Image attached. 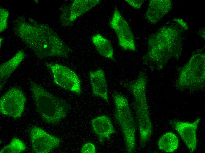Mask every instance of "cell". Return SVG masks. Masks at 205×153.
<instances>
[{
	"instance_id": "8fae6325",
	"label": "cell",
	"mask_w": 205,
	"mask_h": 153,
	"mask_svg": "<svg viewBox=\"0 0 205 153\" xmlns=\"http://www.w3.org/2000/svg\"><path fill=\"white\" fill-rule=\"evenodd\" d=\"M200 120L201 118L198 117L192 123L176 119L169 121L170 125L179 134L190 153L194 152L197 147L196 132Z\"/></svg>"
},
{
	"instance_id": "2e32d148",
	"label": "cell",
	"mask_w": 205,
	"mask_h": 153,
	"mask_svg": "<svg viewBox=\"0 0 205 153\" xmlns=\"http://www.w3.org/2000/svg\"><path fill=\"white\" fill-rule=\"evenodd\" d=\"M26 56L23 51L19 50L11 59L0 65V91H1L8 79L25 57Z\"/></svg>"
},
{
	"instance_id": "3957f363",
	"label": "cell",
	"mask_w": 205,
	"mask_h": 153,
	"mask_svg": "<svg viewBox=\"0 0 205 153\" xmlns=\"http://www.w3.org/2000/svg\"><path fill=\"white\" fill-rule=\"evenodd\" d=\"M147 83L145 75L140 72L135 81L124 85L134 99L133 106L140 131V143L143 148L149 141L153 130L146 94Z\"/></svg>"
},
{
	"instance_id": "7a4b0ae2",
	"label": "cell",
	"mask_w": 205,
	"mask_h": 153,
	"mask_svg": "<svg viewBox=\"0 0 205 153\" xmlns=\"http://www.w3.org/2000/svg\"><path fill=\"white\" fill-rule=\"evenodd\" d=\"M181 31L176 26H163L149 37L144 64L151 70L162 69L171 58H178L182 51Z\"/></svg>"
},
{
	"instance_id": "7c38bea8",
	"label": "cell",
	"mask_w": 205,
	"mask_h": 153,
	"mask_svg": "<svg viewBox=\"0 0 205 153\" xmlns=\"http://www.w3.org/2000/svg\"><path fill=\"white\" fill-rule=\"evenodd\" d=\"M99 0H76L70 6L63 8L60 17L62 26L72 25L79 16L90 10L100 2Z\"/></svg>"
},
{
	"instance_id": "4fadbf2b",
	"label": "cell",
	"mask_w": 205,
	"mask_h": 153,
	"mask_svg": "<svg viewBox=\"0 0 205 153\" xmlns=\"http://www.w3.org/2000/svg\"><path fill=\"white\" fill-rule=\"evenodd\" d=\"M91 124L93 132L102 144L106 140H110L111 135L116 132L110 118L105 115L99 116L93 119Z\"/></svg>"
},
{
	"instance_id": "e0dca14e",
	"label": "cell",
	"mask_w": 205,
	"mask_h": 153,
	"mask_svg": "<svg viewBox=\"0 0 205 153\" xmlns=\"http://www.w3.org/2000/svg\"><path fill=\"white\" fill-rule=\"evenodd\" d=\"M91 40L100 54L105 57L114 60L113 47L108 39L98 34L93 36Z\"/></svg>"
},
{
	"instance_id": "5b68a950",
	"label": "cell",
	"mask_w": 205,
	"mask_h": 153,
	"mask_svg": "<svg viewBox=\"0 0 205 153\" xmlns=\"http://www.w3.org/2000/svg\"><path fill=\"white\" fill-rule=\"evenodd\" d=\"M205 53L201 49L193 53L188 62L178 69L176 86L181 90H199L205 86Z\"/></svg>"
},
{
	"instance_id": "d6986e66",
	"label": "cell",
	"mask_w": 205,
	"mask_h": 153,
	"mask_svg": "<svg viewBox=\"0 0 205 153\" xmlns=\"http://www.w3.org/2000/svg\"><path fill=\"white\" fill-rule=\"evenodd\" d=\"M26 146L24 142L16 138H14L11 142L4 147L0 151V153H19L24 151Z\"/></svg>"
},
{
	"instance_id": "5bb4252c",
	"label": "cell",
	"mask_w": 205,
	"mask_h": 153,
	"mask_svg": "<svg viewBox=\"0 0 205 153\" xmlns=\"http://www.w3.org/2000/svg\"><path fill=\"white\" fill-rule=\"evenodd\" d=\"M172 6L169 0H151L145 17L150 23L156 24L171 10Z\"/></svg>"
},
{
	"instance_id": "ffe728a7",
	"label": "cell",
	"mask_w": 205,
	"mask_h": 153,
	"mask_svg": "<svg viewBox=\"0 0 205 153\" xmlns=\"http://www.w3.org/2000/svg\"><path fill=\"white\" fill-rule=\"evenodd\" d=\"M9 11L2 8L0 9V31L2 32L7 27L8 19L9 15Z\"/></svg>"
},
{
	"instance_id": "603a6c76",
	"label": "cell",
	"mask_w": 205,
	"mask_h": 153,
	"mask_svg": "<svg viewBox=\"0 0 205 153\" xmlns=\"http://www.w3.org/2000/svg\"><path fill=\"white\" fill-rule=\"evenodd\" d=\"M173 21L177 22L184 29L186 30L188 29V27L187 24L182 19L179 18H175L173 19Z\"/></svg>"
},
{
	"instance_id": "ac0fdd59",
	"label": "cell",
	"mask_w": 205,
	"mask_h": 153,
	"mask_svg": "<svg viewBox=\"0 0 205 153\" xmlns=\"http://www.w3.org/2000/svg\"><path fill=\"white\" fill-rule=\"evenodd\" d=\"M179 142L177 136L174 133L169 132L162 135L158 144L160 150L166 152L173 153L178 149Z\"/></svg>"
},
{
	"instance_id": "6da1fadb",
	"label": "cell",
	"mask_w": 205,
	"mask_h": 153,
	"mask_svg": "<svg viewBox=\"0 0 205 153\" xmlns=\"http://www.w3.org/2000/svg\"><path fill=\"white\" fill-rule=\"evenodd\" d=\"M13 24L15 35L40 59L49 57L68 58L72 51L47 24L22 16L17 17Z\"/></svg>"
},
{
	"instance_id": "277c9868",
	"label": "cell",
	"mask_w": 205,
	"mask_h": 153,
	"mask_svg": "<svg viewBox=\"0 0 205 153\" xmlns=\"http://www.w3.org/2000/svg\"><path fill=\"white\" fill-rule=\"evenodd\" d=\"M30 85L37 110L44 122L55 125L66 117L70 108L67 102L33 81Z\"/></svg>"
},
{
	"instance_id": "9a60e30c",
	"label": "cell",
	"mask_w": 205,
	"mask_h": 153,
	"mask_svg": "<svg viewBox=\"0 0 205 153\" xmlns=\"http://www.w3.org/2000/svg\"><path fill=\"white\" fill-rule=\"evenodd\" d=\"M92 95L99 97L108 104L107 86L104 72L101 69L90 72Z\"/></svg>"
},
{
	"instance_id": "7402d4cb",
	"label": "cell",
	"mask_w": 205,
	"mask_h": 153,
	"mask_svg": "<svg viewBox=\"0 0 205 153\" xmlns=\"http://www.w3.org/2000/svg\"><path fill=\"white\" fill-rule=\"evenodd\" d=\"M130 6L136 9L140 8L143 4V0H126Z\"/></svg>"
},
{
	"instance_id": "30bf717a",
	"label": "cell",
	"mask_w": 205,
	"mask_h": 153,
	"mask_svg": "<svg viewBox=\"0 0 205 153\" xmlns=\"http://www.w3.org/2000/svg\"><path fill=\"white\" fill-rule=\"evenodd\" d=\"M29 135L32 149L36 153H47L58 147L60 139L36 126L30 129Z\"/></svg>"
},
{
	"instance_id": "cb8c5ba5",
	"label": "cell",
	"mask_w": 205,
	"mask_h": 153,
	"mask_svg": "<svg viewBox=\"0 0 205 153\" xmlns=\"http://www.w3.org/2000/svg\"><path fill=\"white\" fill-rule=\"evenodd\" d=\"M199 35H200L204 39H205V30L203 29L199 32Z\"/></svg>"
},
{
	"instance_id": "44dd1931",
	"label": "cell",
	"mask_w": 205,
	"mask_h": 153,
	"mask_svg": "<svg viewBox=\"0 0 205 153\" xmlns=\"http://www.w3.org/2000/svg\"><path fill=\"white\" fill-rule=\"evenodd\" d=\"M80 152L82 153H95L96 148L94 144L91 142H87L82 147Z\"/></svg>"
},
{
	"instance_id": "52a82bcc",
	"label": "cell",
	"mask_w": 205,
	"mask_h": 153,
	"mask_svg": "<svg viewBox=\"0 0 205 153\" xmlns=\"http://www.w3.org/2000/svg\"><path fill=\"white\" fill-rule=\"evenodd\" d=\"M45 65L51 72L56 84L77 94H80L81 81L73 71L57 63H47Z\"/></svg>"
},
{
	"instance_id": "ba28073f",
	"label": "cell",
	"mask_w": 205,
	"mask_h": 153,
	"mask_svg": "<svg viewBox=\"0 0 205 153\" xmlns=\"http://www.w3.org/2000/svg\"><path fill=\"white\" fill-rule=\"evenodd\" d=\"M26 101L25 95L20 89L12 87L0 99V112L14 118H19L24 110Z\"/></svg>"
},
{
	"instance_id": "8992f818",
	"label": "cell",
	"mask_w": 205,
	"mask_h": 153,
	"mask_svg": "<svg viewBox=\"0 0 205 153\" xmlns=\"http://www.w3.org/2000/svg\"><path fill=\"white\" fill-rule=\"evenodd\" d=\"M113 97L115 107V119L121 129L127 152H133L135 150L137 125L128 100L126 97L116 91L114 92Z\"/></svg>"
},
{
	"instance_id": "d4e9b609",
	"label": "cell",
	"mask_w": 205,
	"mask_h": 153,
	"mask_svg": "<svg viewBox=\"0 0 205 153\" xmlns=\"http://www.w3.org/2000/svg\"><path fill=\"white\" fill-rule=\"evenodd\" d=\"M4 40V39L2 37H0V48L2 46V43Z\"/></svg>"
},
{
	"instance_id": "9c48e42d",
	"label": "cell",
	"mask_w": 205,
	"mask_h": 153,
	"mask_svg": "<svg viewBox=\"0 0 205 153\" xmlns=\"http://www.w3.org/2000/svg\"><path fill=\"white\" fill-rule=\"evenodd\" d=\"M110 24L118 36L120 46L125 50L135 51L133 33L129 24L117 8L114 10Z\"/></svg>"
}]
</instances>
